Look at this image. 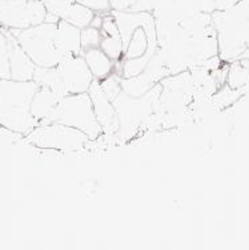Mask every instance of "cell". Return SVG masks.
Returning a JSON list of instances; mask_svg holds the SVG:
<instances>
[{
  "label": "cell",
  "mask_w": 249,
  "mask_h": 250,
  "mask_svg": "<svg viewBox=\"0 0 249 250\" xmlns=\"http://www.w3.org/2000/svg\"><path fill=\"white\" fill-rule=\"evenodd\" d=\"M156 55L167 68L168 76L189 71L217 56L219 45L211 14H199L179 21L169 34L158 39Z\"/></svg>",
  "instance_id": "6da1fadb"
},
{
  "label": "cell",
  "mask_w": 249,
  "mask_h": 250,
  "mask_svg": "<svg viewBox=\"0 0 249 250\" xmlns=\"http://www.w3.org/2000/svg\"><path fill=\"white\" fill-rule=\"evenodd\" d=\"M211 18L221 62L229 64L244 59L249 44V0H240L226 10L215 11Z\"/></svg>",
  "instance_id": "7a4b0ae2"
},
{
  "label": "cell",
  "mask_w": 249,
  "mask_h": 250,
  "mask_svg": "<svg viewBox=\"0 0 249 250\" xmlns=\"http://www.w3.org/2000/svg\"><path fill=\"white\" fill-rule=\"evenodd\" d=\"M38 84L0 79V126L12 135L25 136L38 125L31 115V101Z\"/></svg>",
  "instance_id": "3957f363"
},
{
  "label": "cell",
  "mask_w": 249,
  "mask_h": 250,
  "mask_svg": "<svg viewBox=\"0 0 249 250\" xmlns=\"http://www.w3.org/2000/svg\"><path fill=\"white\" fill-rule=\"evenodd\" d=\"M158 95L160 83L145 95L139 97L131 96L123 89L119 92V95L112 100L119 123L117 137L121 140L132 139L139 128L148 123L156 112Z\"/></svg>",
  "instance_id": "277c9868"
},
{
  "label": "cell",
  "mask_w": 249,
  "mask_h": 250,
  "mask_svg": "<svg viewBox=\"0 0 249 250\" xmlns=\"http://www.w3.org/2000/svg\"><path fill=\"white\" fill-rule=\"evenodd\" d=\"M56 24L58 23L43 21L28 28L11 31L16 42L36 67H56L63 59L55 43Z\"/></svg>",
  "instance_id": "5b68a950"
},
{
  "label": "cell",
  "mask_w": 249,
  "mask_h": 250,
  "mask_svg": "<svg viewBox=\"0 0 249 250\" xmlns=\"http://www.w3.org/2000/svg\"><path fill=\"white\" fill-rule=\"evenodd\" d=\"M60 123L84 132L90 139L97 140L103 135L101 126L96 120L91 97L88 92L67 95L60 99L58 106L45 124Z\"/></svg>",
  "instance_id": "8992f818"
},
{
  "label": "cell",
  "mask_w": 249,
  "mask_h": 250,
  "mask_svg": "<svg viewBox=\"0 0 249 250\" xmlns=\"http://www.w3.org/2000/svg\"><path fill=\"white\" fill-rule=\"evenodd\" d=\"M23 140L24 143L40 149L66 152L80 150L88 143H91V139L84 132L60 123L36 125L31 132L23 136Z\"/></svg>",
  "instance_id": "52a82bcc"
},
{
  "label": "cell",
  "mask_w": 249,
  "mask_h": 250,
  "mask_svg": "<svg viewBox=\"0 0 249 250\" xmlns=\"http://www.w3.org/2000/svg\"><path fill=\"white\" fill-rule=\"evenodd\" d=\"M47 8L42 0H0V28L24 29L45 20Z\"/></svg>",
  "instance_id": "ba28073f"
},
{
  "label": "cell",
  "mask_w": 249,
  "mask_h": 250,
  "mask_svg": "<svg viewBox=\"0 0 249 250\" xmlns=\"http://www.w3.org/2000/svg\"><path fill=\"white\" fill-rule=\"evenodd\" d=\"M56 67L67 95L88 92L95 77L87 65L83 55L66 56L60 60Z\"/></svg>",
  "instance_id": "9c48e42d"
},
{
  "label": "cell",
  "mask_w": 249,
  "mask_h": 250,
  "mask_svg": "<svg viewBox=\"0 0 249 250\" xmlns=\"http://www.w3.org/2000/svg\"><path fill=\"white\" fill-rule=\"evenodd\" d=\"M167 76V68L161 62V59L155 53L148 62V64L145 65V68L139 75L130 77V79H123L121 77L120 79V85H121V89L125 93H128L131 96L139 97L145 95L154 87H156L158 83Z\"/></svg>",
  "instance_id": "30bf717a"
},
{
  "label": "cell",
  "mask_w": 249,
  "mask_h": 250,
  "mask_svg": "<svg viewBox=\"0 0 249 250\" xmlns=\"http://www.w3.org/2000/svg\"><path fill=\"white\" fill-rule=\"evenodd\" d=\"M88 95L91 97L96 120L101 126L103 135L117 136L119 123H117L115 106L110 97L107 96L104 89L101 88L100 82L97 79H93L91 87L88 89Z\"/></svg>",
  "instance_id": "8fae6325"
},
{
  "label": "cell",
  "mask_w": 249,
  "mask_h": 250,
  "mask_svg": "<svg viewBox=\"0 0 249 250\" xmlns=\"http://www.w3.org/2000/svg\"><path fill=\"white\" fill-rule=\"evenodd\" d=\"M7 34L10 42V79L20 80V82L32 80L36 69L35 62L24 52L14 35L11 34V31L7 29Z\"/></svg>",
  "instance_id": "7c38bea8"
},
{
  "label": "cell",
  "mask_w": 249,
  "mask_h": 250,
  "mask_svg": "<svg viewBox=\"0 0 249 250\" xmlns=\"http://www.w3.org/2000/svg\"><path fill=\"white\" fill-rule=\"evenodd\" d=\"M100 32V48L115 62H123V39L120 35L119 27L116 24L115 18L111 12L103 15Z\"/></svg>",
  "instance_id": "4fadbf2b"
},
{
  "label": "cell",
  "mask_w": 249,
  "mask_h": 250,
  "mask_svg": "<svg viewBox=\"0 0 249 250\" xmlns=\"http://www.w3.org/2000/svg\"><path fill=\"white\" fill-rule=\"evenodd\" d=\"M82 29L75 25L69 24L66 20L60 19L56 24V34H55V43L63 55L66 56H75L82 55V40H80Z\"/></svg>",
  "instance_id": "5bb4252c"
},
{
  "label": "cell",
  "mask_w": 249,
  "mask_h": 250,
  "mask_svg": "<svg viewBox=\"0 0 249 250\" xmlns=\"http://www.w3.org/2000/svg\"><path fill=\"white\" fill-rule=\"evenodd\" d=\"M62 97H59L49 88L39 87L35 92L32 101H31V115L39 124H45L48 119L58 106L59 101Z\"/></svg>",
  "instance_id": "9a60e30c"
},
{
  "label": "cell",
  "mask_w": 249,
  "mask_h": 250,
  "mask_svg": "<svg viewBox=\"0 0 249 250\" xmlns=\"http://www.w3.org/2000/svg\"><path fill=\"white\" fill-rule=\"evenodd\" d=\"M82 55L91 73L97 80H103L110 76L111 73L115 72L116 62L100 47L83 51Z\"/></svg>",
  "instance_id": "2e32d148"
},
{
  "label": "cell",
  "mask_w": 249,
  "mask_h": 250,
  "mask_svg": "<svg viewBox=\"0 0 249 250\" xmlns=\"http://www.w3.org/2000/svg\"><path fill=\"white\" fill-rule=\"evenodd\" d=\"M32 80L38 84V87L49 88L59 97L67 96L58 67H36Z\"/></svg>",
  "instance_id": "e0dca14e"
},
{
  "label": "cell",
  "mask_w": 249,
  "mask_h": 250,
  "mask_svg": "<svg viewBox=\"0 0 249 250\" xmlns=\"http://www.w3.org/2000/svg\"><path fill=\"white\" fill-rule=\"evenodd\" d=\"M96 12L90 10L86 5H82L73 1L72 4H69L63 11V14L60 15V19L66 20L69 24L75 25L77 28H86L88 25H91L92 20L95 18Z\"/></svg>",
  "instance_id": "ac0fdd59"
},
{
  "label": "cell",
  "mask_w": 249,
  "mask_h": 250,
  "mask_svg": "<svg viewBox=\"0 0 249 250\" xmlns=\"http://www.w3.org/2000/svg\"><path fill=\"white\" fill-rule=\"evenodd\" d=\"M226 84L233 89H241L249 84V59H239L228 64Z\"/></svg>",
  "instance_id": "d6986e66"
},
{
  "label": "cell",
  "mask_w": 249,
  "mask_h": 250,
  "mask_svg": "<svg viewBox=\"0 0 249 250\" xmlns=\"http://www.w3.org/2000/svg\"><path fill=\"white\" fill-rule=\"evenodd\" d=\"M241 97H244L243 89H233V88L224 84L223 87L217 89V92L211 97V100L213 105L221 112L228 109L229 106H232L236 103H239Z\"/></svg>",
  "instance_id": "ffe728a7"
},
{
  "label": "cell",
  "mask_w": 249,
  "mask_h": 250,
  "mask_svg": "<svg viewBox=\"0 0 249 250\" xmlns=\"http://www.w3.org/2000/svg\"><path fill=\"white\" fill-rule=\"evenodd\" d=\"M0 79H10V42L4 28H0Z\"/></svg>",
  "instance_id": "44dd1931"
},
{
  "label": "cell",
  "mask_w": 249,
  "mask_h": 250,
  "mask_svg": "<svg viewBox=\"0 0 249 250\" xmlns=\"http://www.w3.org/2000/svg\"><path fill=\"white\" fill-rule=\"evenodd\" d=\"M80 40H82V53L83 51H87V49L99 48L101 43L100 28H96L92 25L83 28L82 34H80Z\"/></svg>",
  "instance_id": "7402d4cb"
},
{
  "label": "cell",
  "mask_w": 249,
  "mask_h": 250,
  "mask_svg": "<svg viewBox=\"0 0 249 250\" xmlns=\"http://www.w3.org/2000/svg\"><path fill=\"white\" fill-rule=\"evenodd\" d=\"M76 3L86 5L96 14H108L111 12L110 0H75Z\"/></svg>",
  "instance_id": "603a6c76"
},
{
  "label": "cell",
  "mask_w": 249,
  "mask_h": 250,
  "mask_svg": "<svg viewBox=\"0 0 249 250\" xmlns=\"http://www.w3.org/2000/svg\"><path fill=\"white\" fill-rule=\"evenodd\" d=\"M239 1L240 0H213L216 11L226 10V8H229V7H232V5H235L236 3H239Z\"/></svg>",
  "instance_id": "cb8c5ba5"
}]
</instances>
